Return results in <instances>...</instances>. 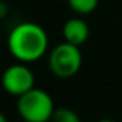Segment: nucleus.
<instances>
[{"instance_id":"nucleus-4","label":"nucleus","mask_w":122,"mask_h":122,"mask_svg":"<svg viewBox=\"0 0 122 122\" xmlns=\"http://www.w3.org/2000/svg\"><path fill=\"white\" fill-rule=\"evenodd\" d=\"M3 88L7 93L13 96H22L35 88V75L33 72L22 62L9 66L3 73Z\"/></svg>"},{"instance_id":"nucleus-1","label":"nucleus","mask_w":122,"mask_h":122,"mask_svg":"<svg viewBox=\"0 0 122 122\" xmlns=\"http://www.w3.org/2000/svg\"><path fill=\"white\" fill-rule=\"evenodd\" d=\"M47 45L49 39L45 29L30 22L15 26L7 39L10 53L23 63L39 60L46 53Z\"/></svg>"},{"instance_id":"nucleus-3","label":"nucleus","mask_w":122,"mask_h":122,"mask_svg":"<svg viewBox=\"0 0 122 122\" xmlns=\"http://www.w3.org/2000/svg\"><path fill=\"white\" fill-rule=\"evenodd\" d=\"M82 66V53L79 46L63 42L49 55V68L57 78H72Z\"/></svg>"},{"instance_id":"nucleus-8","label":"nucleus","mask_w":122,"mask_h":122,"mask_svg":"<svg viewBox=\"0 0 122 122\" xmlns=\"http://www.w3.org/2000/svg\"><path fill=\"white\" fill-rule=\"evenodd\" d=\"M0 122H7V121H6V116H5L3 113L0 115Z\"/></svg>"},{"instance_id":"nucleus-2","label":"nucleus","mask_w":122,"mask_h":122,"mask_svg":"<svg viewBox=\"0 0 122 122\" xmlns=\"http://www.w3.org/2000/svg\"><path fill=\"white\" fill-rule=\"evenodd\" d=\"M17 112L26 122H50L55 105L46 91L33 88L17 98Z\"/></svg>"},{"instance_id":"nucleus-6","label":"nucleus","mask_w":122,"mask_h":122,"mask_svg":"<svg viewBox=\"0 0 122 122\" xmlns=\"http://www.w3.org/2000/svg\"><path fill=\"white\" fill-rule=\"evenodd\" d=\"M69 7L78 15H89L96 7L99 0H66Z\"/></svg>"},{"instance_id":"nucleus-7","label":"nucleus","mask_w":122,"mask_h":122,"mask_svg":"<svg viewBox=\"0 0 122 122\" xmlns=\"http://www.w3.org/2000/svg\"><path fill=\"white\" fill-rule=\"evenodd\" d=\"M50 122H81V118L69 108H57L55 109Z\"/></svg>"},{"instance_id":"nucleus-5","label":"nucleus","mask_w":122,"mask_h":122,"mask_svg":"<svg viewBox=\"0 0 122 122\" xmlns=\"http://www.w3.org/2000/svg\"><path fill=\"white\" fill-rule=\"evenodd\" d=\"M89 37V26L81 17L69 19L63 26V39L75 46H82Z\"/></svg>"},{"instance_id":"nucleus-9","label":"nucleus","mask_w":122,"mask_h":122,"mask_svg":"<svg viewBox=\"0 0 122 122\" xmlns=\"http://www.w3.org/2000/svg\"><path fill=\"white\" fill-rule=\"evenodd\" d=\"M98 122H115V121H112V119H101Z\"/></svg>"}]
</instances>
